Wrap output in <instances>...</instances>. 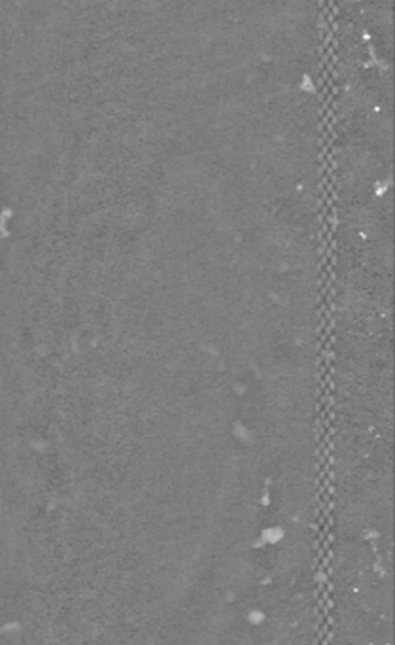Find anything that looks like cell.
Wrapping results in <instances>:
<instances>
[{"label":"cell","mask_w":395,"mask_h":645,"mask_svg":"<svg viewBox=\"0 0 395 645\" xmlns=\"http://www.w3.org/2000/svg\"><path fill=\"white\" fill-rule=\"evenodd\" d=\"M261 543H280L284 540V530L278 528V526H273V528H267L261 532Z\"/></svg>","instance_id":"1"},{"label":"cell","mask_w":395,"mask_h":645,"mask_svg":"<svg viewBox=\"0 0 395 645\" xmlns=\"http://www.w3.org/2000/svg\"><path fill=\"white\" fill-rule=\"evenodd\" d=\"M248 621L252 623V625H261L263 621H265V613L263 611H250V615H248Z\"/></svg>","instance_id":"2"}]
</instances>
